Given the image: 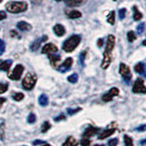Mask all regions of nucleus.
<instances>
[{
    "label": "nucleus",
    "mask_w": 146,
    "mask_h": 146,
    "mask_svg": "<svg viewBox=\"0 0 146 146\" xmlns=\"http://www.w3.org/2000/svg\"><path fill=\"white\" fill-rule=\"evenodd\" d=\"M123 140H124L125 146H133V141H132V139L129 135L125 134L124 137H123Z\"/></svg>",
    "instance_id": "393cba45"
},
{
    "label": "nucleus",
    "mask_w": 146,
    "mask_h": 146,
    "mask_svg": "<svg viewBox=\"0 0 146 146\" xmlns=\"http://www.w3.org/2000/svg\"><path fill=\"white\" fill-rule=\"evenodd\" d=\"M7 18V14L5 11H0V21H2Z\"/></svg>",
    "instance_id": "a19ab883"
},
{
    "label": "nucleus",
    "mask_w": 146,
    "mask_h": 146,
    "mask_svg": "<svg viewBox=\"0 0 146 146\" xmlns=\"http://www.w3.org/2000/svg\"><path fill=\"white\" fill-rule=\"evenodd\" d=\"M80 110H81L80 108H77V109H75V110L68 109V114H70V115H72V114H74V113H76V112H78V111H80Z\"/></svg>",
    "instance_id": "58836bf2"
},
{
    "label": "nucleus",
    "mask_w": 146,
    "mask_h": 146,
    "mask_svg": "<svg viewBox=\"0 0 146 146\" xmlns=\"http://www.w3.org/2000/svg\"><path fill=\"white\" fill-rule=\"evenodd\" d=\"M116 129L115 128H112V129H106V130H104L102 133H100L99 135V139L100 140H102V139H105V138H107L108 136H111L112 135L114 132H115Z\"/></svg>",
    "instance_id": "f3484780"
},
{
    "label": "nucleus",
    "mask_w": 146,
    "mask_h": 146,
    "mask_svg": "<svg viewBox=\"0 0 146 146\" xmlns=\"http://www.w3.org/2000/svg\"><path fill=\"white\" fill-rule=\"evenodd\" d=\"M13 99L16 100V102H20L23 99H24V94L21 92H17L15 94H13Z\"/></svg>",
    "instance_id": "c85d7f7f"
},
{
    "label": "nucleus",
    "mask_w": 146,
    "mask_h": 146,
    "mask_svg": "<svg viewBox=\"0 0 146 146\" xmlns=\"http://www.w3.org/2000/svg\"><path fill=\"white\" fill-rule=\"evenodd\" d=\"M17 29L21 31H29L32 29V27L26 21H19L17 23Z\"/></svg>",
    "instance_id": "4468645a"
},
{
    "label": "nucleus",
    "mask_w": 146,
    "mask_h": 146,
    "mask_svg": "<svg viewBox=\"0 0 146 146\" xmlns=\"http://www.w3.org/2000/svg\"><path fill=\"white\" fill-rule=\"evenodd\" d=\"M67 14H68V17L71 18V19H76V18H80L81 17V13L78 10L68 11V12H67Z\"/></svg>",
    "instance_id": "4be33fe9"
},
{
    "label": "nucleus",
    "mask_w": 146,
    "mask_h": 146,
    "mask_svg": "<svg viewBox=\"0 0 146 146\" xmlns=\"http://www.w3.org/2000/svg\"><path fill=\"white\" fill-rule=\"evenodd\" d=\"M62 146H78V141L73 136H68Z\"/></svg>",
    "instance_id": "6ab92c4d"
},
{
    "label": "nucleus",
    "mask_w": 146,
    "mask_h": 146,
    "mask_svg": "<svg viewBox=\"0 0 146 146\" xmlns=\"http://www.w3.org/2000/svg\"><path fill=\"white\" fill-rule=\"evenodd\" d=\"M41 143H46V141H39V140H36L34 141L32 144L33 145H36V144H41Z\"/></svg>",
    "instance_id": "37998d69"
},
{
    "label": "nucleus",
    "mask_w": 146,
    "mask_h": 146,
    "mask_svg": "<svg viewBox=\"0 0 146 146\" xmlns=\"http://www.w3.org/2000/svg\"><path fill=\"white\" fill-rule=\"evenodd\" d=\"M58 48L57 46H55L52 43H48V44H46L43 48H42V53L43 54H53V53H56L58 52Z\"/></svg>",
    "instance_id": "9d476101"
},
{
    "label": "nucleus",
    "mask_w": 146,
    "mask_h": 146,
    "mask_svg": "<svg viewBox=\"0 0 146 146\" xmlns=\"http://www.w3.org/2000/svg\"><path fill=\"white\" fill-rule=\"evenodd\" d=\"M134 70L135 72L139 73V74H145V66L143 62H139L138 64H136L135 67H134Z\"/></svg>",
    "instance_id": "aec40b11"
},
{
    "label": "nucleus",
    "mask_w": 146,
    "mask_h": 146,
    "mask_svg": "<svg viewBox=\"0 0 146 146\" xmlns=\"http://www.w3.org/2000/svg\"><path fill=\"white\" fill-rule=\"evenodd\" d=\"M12 60L11 59H7V60H5L2 63H0V70L2 71H8L9 68H10L12 65Z\"/></svg>",
    "instance_id": "a211bd4d"
},
{
    "label": "nucleus",
    "mask_w": 146,
    "mask_h": 146,
    "mask_svg": "<svg viewBox=\"0 0 146 146\" xmlns=\"http://www.w3.org/2000/svg\"><path fill=\"white\" fill-rule=\"evenodd\" d=\"M95 146H104L103 144H100V145H95Z\"/></svg>",
    "instance_id": "09e8293b"
},
{
    "label": "nucleus",
    "mask_w": 146,
    "mask_h": 146,
    "mask_svg": "<svg viewBox=\"0 0 146 146\" xmlns=\"http://www.w3.org/2000/svg\"><path fill=\"white\" fill-rule=\"evenodd\" d=\"M56 1H58V2H59V1H61V0H56Z\"/></svg>",
    "instance_id": "8fccbe9b"
},
{
    "label": "nucleus",
    "mask_w": 146,
    "mask_h": 146,
    "mask_svg": "<svg viewBox=\"0 0 146 146\" xmlns=\"http://www.w3.org/2000/svg\"><path fill=\"white\" fill-rule=\"evenodd\" d=\"M2 1H3V0H0V3H1V2H2Z\"/></svg>",
    "instance_id": "3c124183"
},
{
    "label": "nucleus",
    "mask_w": 146,
    "mask_h": 146,
    "mask_svg": "<svg viewBox=\"0 0 146 146\" xmlns=\"http://www.w3.org/2000/svg\"><path fill=\"white\" fill-rule=\"evenodd\" d=\"M132 91L134 93H146V88H145V85H144V81L143 79L141 78H138L135 82H134V85H133V88H132Z\"/></svg>",
    "instance_id": "423d86ee"
},
{
    "label": "nucleus",
    "mask_w": 146,
    "mask_h": 146,
    "mask_svg": "<svg viewBox=\"0 0 146 146\" xmlns=\"http://www.w3.org/2000/svg\"><path fill=\"white\" fill-rule=\"evenodd\" d=\"M145 141H146L145 140H143V141H141V145H144V143H145Z\"/></svg>",
    "instance_id": "49530a36"
},
{
    "label": "nucleus",
    "mask_w": 146,
    "mask_h": 146,
    "mask_svg": "<svg viewBox=\"0 0 146 146\" xmlns=\"http://www.w3.org/2000/svg\"><path fill=\"white\" fill-rule=\"evenodd\" d=\"M119 95V89L117 88H111L110 90L106 94H104L102 96V100L105 102H111V100L113 99V97Z\"/></svg>",
    "instance_id": "6e6552de"
},
{
    "label": "nucleus",
    "mask_w": 146,
    "mask_h": 146,
    "mask_svg": "<svg viewBox=\"0 0 146 146\" xmlns=\"http://www.w3.org/2000/svg\"><path fill=\"white\" fill-rule=\"evenodd\" d=\"M7 10L12 14L25 12L27 9V3L25 1H10L6 5Z\"/></svg>",
    "instance_id": "f03ea898"
},
{
    "label": "nucleus",
    "mask_w": 146,
    "mask_h": 146,
    "mask_svg": "<svg viewBox=\"0 0 146 146\" xmlns=\"http://www.w3.org/2000/svg\"><path fill=\"white\" fill-rule=\"evenodd\" d=\"M36 82V76L33 74V73H27L22 81V86L25 90H30L35 87Z\"/></svg>",
    "instance_id": "20e7f679"
},
{
    "label": "nucleus",
    "mask_w": 146,
    "mask_h": 146,
    "mask_svg": "<svg viewBox=\"0 0 146 146\" xmlns=\"http://www.w3.org/2000/svg\"><path fill=\"white\" fill-rule=\"evenodd\" d=\"M36 120V117L34 113H30L29 117H27V122L29 123H34Z\"/></svg>",
    "instance_id": "2f4dec72"
},
{
    "label": "nucleus",
    "mask_w": 146,
    "mask_h": 146,
    "mask_svg": "<svg viewBox=\"0 0 146 146\" xmlns=\"http://www.w3.org/2000/svg\"><path fill=\"white\" fill-rule=\"evenodd\" d=\"M50 128H51L50 123L48 121H44V123L42 124V127H41V131H42V132H47L50 129Z\"/></svg>",
    "instance_id": "bb28decb"
},
{
    "label": "nucleus",
    "mask_w": 146,
    "mask_h": 146,
    "mask_svg": "<svg viewBox=\"0 0 146 146\" xmlns=\"http://www.w3.org/2000/svg\"><path fill=\"white\" fill-rule=\"evenodd\" d=\"M5 102H6V99H5V98H0V108H1V106L5 103Z\"/></svg>",
    "instance_id": "a18cd8bd"
},
{
    "label": "nucleus",
    "mask_w": 146,
    "mask_h": 146,
    "mask_svg": "<svg viewBox=\"0 0 146 146\" xmlns=\"http://www.w3.org/2000/svg\"><path fill=\"white\" fill-rule=\"evenodd\" d=\"M65 119H66V116L64 115V114H60L59 116L55 118L54 120H55V121H61V120H65Z\"/></svg>",
    "instance_id": "ea45409f"
},
{
    "label": "nucleus",
    "mask_w": 146,
    "mask_h": 146,
    "mask_svg": "<svg viewBox=\"0 0 146 146\" xmlns=\"http://www.w3.org/2000/svg\"><path fill=\"white\" fill-rule=\"evenodd\" d=\"M43 146H51V145H49V144H48V143H47V144H44Z\"/></svg>",
    "instance_id": "de8ad7c7"
},
{
    "label": "nucleus",
    "mask_w": 146,
    "mask_h": 146,
    "mask_svg": "<svg viewBox=\"0 0 146 146\" xmlns=\"http://www.w3.org/2000/svg\"><path fill=\"white\" fill-rule=\"evenodd\" d=\"M114 1H116V0H114Z\"/></svg>",
    "instance_id": "603ef678"
},
{
    "label": "nucleus",
    "mask_w": 146,
    "mask_h": 146,
    "mask_svg": "<svg viewBox=\"0 0 146 146\" xmlns=\"http://www.w3.org/2000/svg\"><path fill=\"white\" fill-rule=\"evenodd\" d=\"M6 49V43L3 39H0V55H2Z\"/></svg>",
    "instance_id": "473e14b6"
},
{
    "label": "nucleus",
    "mask_w": 146,
    "mask_h": 146,
    "mask_svg": "<svg viewBox=\"0 0 146 146\" xmlns=\"http://www.w3.org/2000/svg\"><path fill=\"white\" fill-rule=\"evenodd\" d=\"M102 44H103V39L102 38H100L99 40H98V47H102Z\"/></svg>",
    "instance_id": "c03bdc74"
},
{
    "label": "nucleus",
    "mask_w": 146,
    "mask_h": 146,
    "mask_svg": "<svg viewBox=\"0 0 146 146\" xmlns=\"http://www.w3.org/2000/svg\"><path fill=\"white\" fill-rule=\"evenodd\" d=\"M145 129H146V125L143 124V125H141V126H140V127L137 128L136 131H144Z\"/></svg>",
    "instance_id": "79ce46f5"
},
{
    "label": "nucleus",
    "mask_w": 146,
    "mask_h": 146,
    "mask_svg": "<svg viewBox=\"0 0 146 146\" xmlns=\"http://www.w3.org/2000/svg\"><path fill=\"white\" fill-rule=\"evenodd\" d=\"M126 13H127L126 8L120 9V10H119V18H120V19H123L126 16Z\"/></svg>",
    "instance_id": "7c9ffc66"
},
{
    "label": "nucleus",
    "mask_w": 146,
    "mask_h": 146,
    "mask_svg": "<svg viewBox=\"0 0 146 146\" xmlns=\"http://www.w3.org/2000/svg\"><path fill=\"white\" fill-rule=\"evenodd\" d=\"M99 131H100L99 128L90 126V127L87 128V129L85 130V131L83 132V137L84 138H90V137H92L93 135L97 134L99 132Z\"/></svg>",
    "instance_id": "9b49d317"
},
{
    "label": "nucleus",
    "mask_w": 146,
    "mask_h": 146,
    "mask_svg": "<svg viewBox=\"0 0 146 146\" xmlns=\"http://www.w3.org/2000/svg\"><path fill=\"white\" fill-rule=\"evenodd\" d=\"M78 79H79V76H78L77 73H74V74H72L70 76L68 77V80L70 82V83H76L78 81Z\"/></svg>",
    "instance_id": "cd10ccee"
},
{
    "label": "nucleus",
    "mask_w": 146,
    "mask_h": 146,
    "mask_svg": "<svg viewBox=\"0 0 146 146\" xmlns=\"http://www.w3.org/2000/svg\"><path fill=\"white\" fill-rule=\"evenodd\" d=\"M68 7H80L85 3L86 0H64Z\"/></svg>",
    "instance_id": "2eb2a0df"
},
{
    "label": "nucleus",
    "mask_w": 146,
    "mask_h": 146,
    "mask_svg": "<svg viewBox=\"0 0 146 146\" xmlns=\"http://www.w3.org/2000/svg\"><path fill=\"white\" fill-rule=\"evenodd\" d=\"M8 89V84L0 83V93H5Z\"/></svg>",
    "instance_id": "f704fd0d"
},
{
    "label": "nucleus",
    "mask_w": 146,
    "mask_h": 146,
    "mask_svg": "<svg viewBox=\"0 0 146 146\" xmlns=\"http://www.w3.org/2000/svg\"><path fill=\"white\" fill-rule=\"evenodd\" d=\"M118 141H118V139H116V138L111 139V140H110V141H109L108 145H109V146H117Z\"/></svg>",
    "instance_id": "4c0bfd02"
},
{
    "label": "nucleus",
    "mask_w": 146,
    "mask_h": 146,
    "mask_svg": "<svg viewBox=\"0 0 146 146\" xmlns=\"http://www.w3.org/2000/svg\"><path fill=\"white\" fill-rule=\"evenodd\" d=\"M80 40H81L80 36L79 35L71 36L70 38H68L67 40L64 41L63 46H62L63 50L66 52H72L73 50L79 46V44L80 43Z\"/></svg>",
    "instance_id": "7ed1b4c3"
},
{
    "label": "nucleus",
    "mask_w": 146,
    "mask_h": 146,
    "mask_svg": "<svg viewBox=\"0 0 146 146\" xmlns=\"http://www.w3.org/2000/svg\"><path fill=\"white\" fill-rule=\"evenodd\" d=\"M72 63H73V59L71 58H68L60 66L58 67V70L59 72H62V73L68 71L70 70L71 66H72Z\"/></svg>",
    "instance_id": "1a4fd4ad"
},
{
    "label": "nucleus",
    "mask_w": 146,
    "mask_h": 146,
    "mask_svg": "<svg viewBox=\"0 0 146 146\" xmlns=\"http://www.w3.org/2000/svg\"><path fill=\"white\" fill-rule=\"evenodd\" d=\"M120 73H121V75L122 76L123 79H124L127 82H129L131 80L132 75H131V70H130V68L126 65V64L121 63V65H120Z\"/></svg>",
    "instance_id": "0eeeda50"
},
{
    "label": "nucleus",
    "mask_w": 146,
    "mask_h": 146,
    "mask_svg": "<svg viewBox=\"0 0 146 146\" xmlns=\"http://www.w3.org/2000/svg\"><path fill=\"white\" fill-rule=\"evenodd\" d=\"M23 71H24V67H23L22 65H20V64H17V65L15 67V68L13 70V71L8 75L9 79L12 80H20Z\"/></svg>",
    "instance_id": "39448f33"
},
{
    "label": "nucleus",
    "mask_w": 146,
    "mask_h": 146,
    "mask_svg": "<svg viewBox=\"0 0 146 146\" xmlns=\"http://www.w3.org/2000/svg\"><path fill=\"white\" fill-rule=\"evenodd\" d=\"M127 38H128V40L130 41V42H132V41H134L136 39V36L134 34L133 31H129L127 34Z\"/></svg>",
    "instance_id": "c756f323"
},
{
    "label": "nucleus",
    "mask_w": 146,
    "mask_h": 146,
    "mask_svg": "<svg viewBox=\"0 0 146 146\" xmlns=\"http://www.w3.org/2000/svg\"><path fill=\"white\" fill-rule=\"evenodd\" d=\"M48 58L50 60V64L53 66V67H57L58 63L60 61V58L61 57L59 56V55H57V54H49L48 55Z\"/></svg>",
    "instance_id": "ddd939ff"
},
{
    "label": "nucleus",
    "mask_w": 146,
    "mask_h": 146,
    "mask_svg": "<svg viewBox=\"0 0 146 146\" xmlns=\"http://www.w3.org/2000/svg\"><path fill=\"white\" fill-rule=\"evenodd\" d=\"M86 56H87V51L86 50H84V51H82L80 54V64L82 66V67H84L85 66V64H84V61H85V58H86Z\"/></svg>",
    "instance_id": "a878e982"
},
{
    "label": "nucleus",
    "mask_w": 146,
    "mask_h": 146,
    "mask_svg": "<svg viewBox=\"0 0 146 146\" xmlns=\"http://www.w3.org/2000/svg\"><path fill=\"white\" fill-rule=\"evenodd\" d=\"M133 11H134V14H133V18L134 20L138 21L140 19H141V17H143V14H141L138 9H137L136 7H133Z\"/></svg>",
    "instance_id": "b1692460"
},
{
    "label": "nucleus",
    "mask_w": 146,
    "mask_h": 146,
    "mask_svg": "<svg viewBox=\"0 0 146 146\" xmlns=\"http://www.w3.org/2000/svg\"><path fill=\"white\" fill-rule=\"evenodd\" d=\"M53 31H54V33L56 34L58 36H62L64 34H65V27H64L62 25L60 24H58L54 27V29H53Z\"/></svg>",
    "instance_id": "dca6fc26"
},
{
    "label": "nucleus",
    "mask_w": 146,
    "mask_h": 146,
    "mask_svg": "<svg viewBox=\"0 0 146 146\" xmlns=\"http://www.w3.org/2000/svg\"><path fill=\"white\" fill-rule=\"evenodd\" d=\"M114 46H115V36L113 35H110L108 36L106 48H105V51L103 54V60L102 62V65H100V67H102L103 70H106V68H108L109 66L111 65V52L114 48Z\"/></svg>",
    "instance_id": "f257e3e1"
},
{
    "label": "nucleus",
    "mask_w": 146,
    "mask_h": 146,
    "mask_svg": "<svg viewBox=\"0 0 146 146\" xmlns=\"http://www.w3.org/2000/svg\"><path fill=\"white\" fill-rule=\"evenodd\" d=\"M144 31V23H141L139 26L137 27V32H138L139 35H141Z\"/></svg>",
    "instance_id": "72a5a7b5"
},
{
    "label": "nucleus",
    "mask_w": 146,
    "mask_h": 146,
    "mask_svg": "<svg viewBox=\"0 0 146 146\" xmlns=\"http://www.w3.org/2000/svg\"><path fill=\"white\" fill-rule=\"evenodd\" d=\"M38 104L42 107H46L48 104V98L46 94H41L38 98Z\"/></svg>",
    "instance_id": "412c9836"
},
{
    "label": "nucleus",
    "mask_w": 146,
    "mask_h": 146,
    "mask_svg": "<svg viewBox=\"0 0 146 146\" xmlns=\"http://www.w3.org/2000/svg\"><path fill=\"white\" fill-rule=\"evenodd\" d=\"M4 134H5V131H4V122L1 121H0V139L4 138Z\"/></svg>",
    "instance_id": "e433bc0d"
},
{
    "label": "nucleus",
    "mask_w": 146,
    "mask_h": 146,
    "mask_svg": "<svg viewBox=\"0 0 146 146\" xmlns=\"http://www.w3.org/2000/svg\"><path fill=\"white\" fill-rule=\"evenodd\" d=\"M48 39V36H42V38H39V39H36L35 40L33 43H32V45L30 46V49L32 50V51H36V49H38L39 47H40V44L42 42H45V41H47Z\"/></svg>",
    "instance_id": "f8f14e48"
},
{
    "label": "nucleus",
    "mask_w": 146,
    "mask_h": 146,
    "mask_svg": "<svg viewBox=\"0 0 146 146\" xmlns=\"http://www.w3.org/2000/svg\"><path fill=\"white\" fill-rule=\"evenodd\" d=\"M90 141L88 138H84L80 141L81 146H90Z\"/></svg>",
    "instance_id": "c9c22d12"
},
{
    "label": "nucleus",
    "mask_w": 146,
    "mask_h": 146,
    "mask_svg": "<svg viewBox=\"0 0 146 146\" xmlns=\"http://www.w3.org/2000/svg\"><path fill=\"white\" fill-rule=\"evenodd\" d=\"M107 22L111 25H114V23H115V12L114 11L110 12L107 17Z\"/></svg>",
    "instance_id": "5701e85b"
}]
</instances>
